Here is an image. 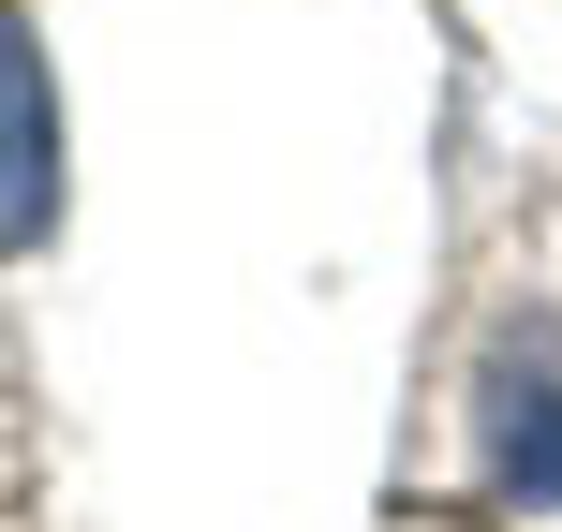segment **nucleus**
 <instances>
[{"mask_svg": "<svg viewBox=\"0 0 562 532\" xmlns=\"http://www.w3.org/2000/svg\"><path fill=\"white\" fill-rule=\"evenodd\" d=\"M59 237V75L45 30L0 0V252H45Z\"/></svg>", "mask_w": 562, "mask_h": 532, "instance_id": "f03ea898", "label": "nucleus"}, {"mask_svg": "<svg viewBox=\"0 0 562 532\" xmlns=\"http://www.w3.org/2000/svg\"><path fill=\"white\" fill-rule=\"evenodd\" d=\"M474 459L504 503H562V340L548 326H504L474 370Z\"/></svg>", "mask_w": 562, "mask_h": 532, "instance_id": "f257e3e1", "label": "nucleus"}]
</instances>
